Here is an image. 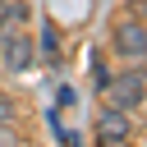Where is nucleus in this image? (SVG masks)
Returning <instances> with one entry per match:
<instances>
[{
  "instance_id": "f257e3e1",
  "label": "nucleus",
  "mask_w": 147,
  "mask_h": 147,
  "mask_svg": "<svg viewBox=\"0 0 147 147\" xmlns=\"http://www.w3.org/2000/svg\"><path fill=\"white\" fill-rule=\"evenodd\" d=\"M106 96H110V106H119V110L142 106V101H147V74H142V69H124L119 78L106 83Z\"/></svg>"
},
{
  "instance_id": "7ed1b4c3",
  "label": "nucleus",
  "mask_w": 147,
  "mask_h": 147,
  "mask_svg": "<svg viewBox=\"0 0 147 147\" xmlns=\"http://www.w3.org/2000/svg\"><path fill=\"white\" fill-rule=\"evenodd\" d=\"M0 60H5V69H14V74L32 69V46H28V37L14 32V28H0Z\"/></svg>"
},
{
  "instance_id": "f03ea898",
  "label": "nucleus",
  "mask_w": 147,
  "mask_h": 147,
  "mask_svg": "<svg viewBox=\"0 0 147 147\" xmlns=\"http://www.w3.org/2000/svg\"><path fill=\"white\" fill-rule=\"evenodd\" d=\"M110 46H115V55H124V60H147V23H138V18L115 23Z\"/></svg>"
},
{
  "instance_id": "20e7f679",
  "label": "nucleus",
  "mask_w": 147,
  "mask_h": 147,
  "mask_svg": "<svg viewBox=\"0 0 147 147\" xmlns=\"http://www.w3.org/2000/svg\"><path fill=\"white\" fill-rule=\"evenodd\" d=\"M96 138H101V147H115V142H124V138H129V110H119V106H106V110L96 115Z\"/></svg>"
},
{
  "instance_id": "39448f33",
  "label": "nucleus",
  "mask_w": 147,
  "mask_h": 147,
  "mask_svg": "<svg viewBox=\"0 0 147 147\" xmlns=\"http://www.w3.org/2000/svg\"><path fill=\"white\" fill-rule=\"evenodd\" d=\"M41 51H46V55H55V51H60V46H55V32H51V28H41Z\"/></svg>"
},
{
  "instance_id": "423d86ee",
  "label": "nucleus",
  "mask_w": 147,
  "mask_h": 147,
  "mask_svg": "<svg viewBox=\"0 0 147 147\" xmlns=\"http://www.w3.org/2000/svg\"><path fill=\"white\" fill-rule=\"evenodd\" d=\"M9 5H14V0H0V9H9Z\"/></svg>"
}]
</instances>
